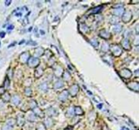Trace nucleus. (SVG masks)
Masks as SVG:
<instances>
[{
	"instance_id": "1",
	"label": "nucleus",
	"mask_w": 139,
	"mask_h": 130,
	"mask_svg": "<svg viewBox=\"0 0 139 130\" xmlns=\"http://www.w3.org/2000/svg\"><path fill=\"white\" fill-rule=\"evenodd\" d=\"M5 34V33H0V36H1V37H4V34Z\"/></svg>"
}]
</instances>
